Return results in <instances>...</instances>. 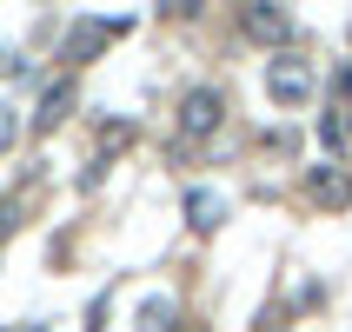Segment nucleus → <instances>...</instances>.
Masks as SVG:
<instances>
[{"label": "nucleus", "instance_id": "nucleus-8", "mask_svg": "<svg viewBox=\"0 0 352 332\" xmlns=\"http://www.w3.org/2000/svg\"><path fill=\"white\" fill-rule=\"evenodd\" d=\"M319 146H326V153H346V146H352V107H339V100H333V107H326V113H319Z\"/></svg>", "mask_w": 352, "mask_h": 332}, {"label": "nucleus", "instance_id": "nucleus-4", "mask_svg": "<svg viewBox=\"0 0 352 332\" xmlns=\"http://www.w3.org/2000/svg\"><path fill=\"white\" fill-rule=\"evenodd\" d=\"M239 27H246V34L253 40H266V47H286V40H293V14H279L273 0H246V7H239Z\"/></svg>", "mask_w": 352, "mask_h": 332}, {"label": "nucleus", "instance_id": "nucleus-1", "mask_svg": "<svg viewBox=\"0 0 352 332\" xmlns=\"http://www.w3.org/2000/svg\"><path fill=\"white\" fill-rule=\"evenodd\" d=\"M219 120H226V93H219V87H186V93H179V107H173L179 140H213Z\"/></svg>", "mask_w": 352, "mask_h": 332}, {"label": "nucleus", "instance_id": "nucleus-16", "mask_svg": "<svg viewBox=\"0 0 352 332\" xmlns=\"http://www.w3.org/2000/svg\"><path fill=\"white\" fill-rule=\"evenodd\" d=\"M333 93H339V100H352V67H339V80H333Z\"/></svg>", "mask_w": 352, "mask_h": 332}, {"label": "nucleus", "instance_id": "nucleus-9", "mask_svg": "<svg viewBox=\"0 0 352 332\" xmlns=\"http://www.w3.org/2000/svg\"><path fill=\"white\" fill-rule=\"evenodd\" d=\"M140 332H179V306L166 293H153L146 306H140Z\"/></svg>", "mask_w": 352, "mask_h": 332}, {"label": "nucleus", "instance_id": "nucleus-3", "mask_svg": "<svg viewBox=\"0 0 352 332\" xmlns=\"http://www.w3.org/2000/svg\"><path fill=\"white\" fill-rule=\"evenodd\" d=\"M120 34H126V20H74V27H67V47H60V60H67V67H87V60L107 54Z\"/></svg>", "mask_w": 352, "mask_h": 332}, {"label": "nucleus", "instance_id": "nucleus-5", "mask_svg": "<svg viewBox=\"0 0 352 332\" xmlns=\"http://www.w3.org/2000/svg\"><path fill=\"white\" fill-rule=\"evenodd\" d=\"M306 193H313V206H352V173L339 159H326V166L306 173Z\"/></svg>", "mask_w": 352, "mask_h": 332}, {"label": "nucleus", "instance_id": "nucleus-2", "mask_svg": "<svg viewBox=\"0 0 352 332\" xmlns=\"http://www.w3.org/2000/svg\"><path fill=\"white\" fill-rule=\"evenodd\" d=\"M266 93H273L279 107H306V100L319 93V80H313V67L299 54H273L266 60Z\"/></svg>", "mask_w": 352, "mask_h": 332}, {"label": "nucleus", "instance_id": "nucleus-6", "mask_svg": "<svg viewBox=\"0 0 352 332\" xmlns=\"http://www.w3.org/2000/svg\"><path fill=\"white\" fill-rule=\"evenodd\" d=\"M186 226H193V233H219V226H226V193L186 186Z\"/></svg>", "mask_w": 352, "mask_h": 332}, {"label": "nucleus", "instance_id": "nucleus-7", "mask_svg": "<svg viewBox=\"0 0 352 332\" xmlns=\"http://www.w3.org/2000/svg\"><path fill=\"white\" fill-rule=\"evenodd\" d=\"M74 80H54V87H47V93H40V107H34V133H54L60 120L74 113Z\"/></svg>", "mask_w": 352, "mask_h": 332}, {"label": "nucleus", "instance_id": "nucleus-13", "mask_svg": "<svg viewBox=\"0 0 352 332\" xmlns=\"http://www.w3.org/2000/svg\"><path fill=\"white\" fill-rule=\"evenodd\" d=\"M7 74L20 80V74H27V60H20V54H0V80H7Z\"/></svg>", "mask_w": 352, "mask_h": 332}, {"label": "nucleus", "instance_id": "nucleus-12", "mask_svg": "<svg viewBox=\"0 0 352 332\" xmlns=\"http://www.w3.org/2000/svg\"><path fill=\"white\" fill-rule=\"evenodd\" d=\"M160 14H166V20H193V14H199V0H166Z\"/></svg>", "mask_w": 352, "mask_h": 332}, {"label": "nucleus", "instance_id": "nucleus-10", "mask_svg": "<svg viewBox=\"0 0 352 332\" xmlns=\"http://www.w3.org/2000/svg\"><path fill=\"white\" fill-rule=\"evenodd\" d=\"M133 140H140L133 120H107V126H100V153H113V146H133Z\"/></svg>", "mask_w": 352, "mask_h": 332}, {"label": "nucleus", "instance_id": "nucleus-15", "mask_svg": "<svg viewBox=\"0 0 352 332\" xmlns=\"http://www.w3.org/2000/svg\"><path fill=\"white\" fill-rule=\"evenodd\" d=\"M14 226H20V219H14V199H0V239L14 233Z\"/></svg>", "mask_w": 352, "mask_h": 332}, {"label": "nucleus", "instance_id": "nucleus-14", "mask_svg": "<svg viewBox=\"0 0 352 332\" xmlns=\"http://www.w3.org/2000/svg\"><path fill=\"white\" fill-rule=\"evenodd\" d=\"M259 332H286V313H273V306H266V313H259Z\"/></svg>", "mask_w": 352, "mask_h": 332}, {"label": "nucleus", "instance_id": "nucleus-11", "mask_svg": "<svg viewBox=\"0 0 352 332\" xmlns=\"http://www.w3.org/2000/svg\"><path fill=\"white\" fill-rule=\"evenodd\" d=\"M14 140H20V113H14V107H0V153H7Z\"/></svg>", "mask_w": 352, "mask_h": 332}]
</instances>
